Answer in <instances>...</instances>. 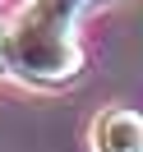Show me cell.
I'll use <instances>...</instances> for the list:
<instances>
[{
	"label": "cell",
	"mask_w": 143,
	"mask_h": 152,
	"mask_svg": "<svg viewBox=\"0 0 143 152\" xmlns=\"http://www.w3.org/2000/svg\"><path fill=\"white\" fill-rule=\"evenodd\" d=\"M97 152H143V115L139 111H106L92 129Z\"/></svg>",
	"instance_id": "7a4b0ae2"
},
{
	"label": "cell",
	"mask_w": 143,
	"mask_h": 152,
	"mask_svg": "<svg viewBox=\"0 0 143 152\" xmlns=\"http://www.w3.org/2000/svg\"><path fill=\"white\" fill-rule=\"evenodd\" d=\"M5 60H10V32H0V69H5Z\"/></svg>",
	"instance_id": "3957f363"
},
{
	"label": "cell",
	"mask_w": 143,
	"mask_h": 152,
	"mask_svg": "<svg viewBox=\"0 0 143 152\" xmlns=\"http://www.w3.org/2000/svg\"><path fill=\"white\" fill-rule=\"evenodd\" d=\"M97 0H32L10 28V60L23 78L37 83H69L78 74L74 19Z\"/></svg>",
	"instance_id": "6da1fadb"
}]
</instances>
